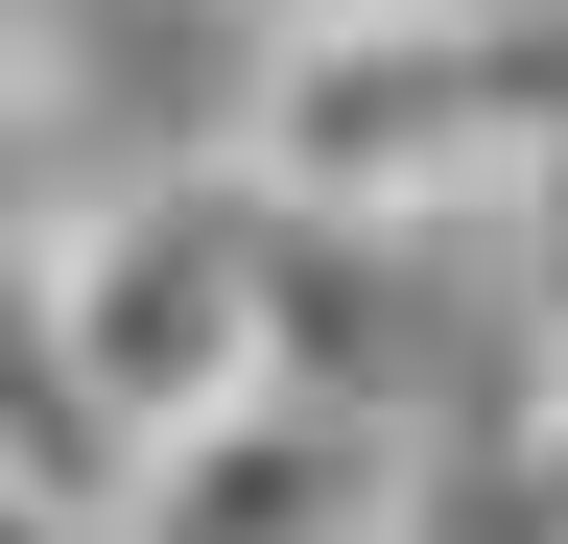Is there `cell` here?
I'll return each instance as SVG.
<instances>
[{"label":"cell","mask_w":568,"mask_h":544,"mask_svg":"<svg viewBox=\"0 0 568 544\" xmlns=\"http://www.w3.org/2000/svg\"><path fill=\"white\" fill-rule=\"evenodd\" d=\"M521 331L568 356V143H545V189H521Z\"/></svg>","instance_id":"obj_4"},{"label":"cell","mask_w":568,"mask_h":544,"mask_svg":"<svg viewBox=\"0 0 568 544\" xmlns=\"http://www.w3.org/2000/svg\"><path fill=\"white\" fill-rule=\"evenodd\" d=\"M568 143V24L545 0H379V24H284L261 48V119H237V189L284 237H450V214H521Z\"/></svg>","instance_id":"obj_1"},{"label":"cell","mask_w":568,"mask_h":544,"mask_svg":"<svg viewBox=\"0 0 568 544\" xmlns=\"http://www.w3.org/2000/svg\"><path fill=\"white\" fill-rule=\"evenodd\" d=\"M261 260H284V214L237 166H142L95 214H24V308H48V379L95 402V450H166L190 402L261 379Z\"/></svg>","instance_id":"obj_2"},{"label":"cell","mask_w":568,"mask_h":544,"mask_svg":"<svg viewBox=\"0 0 568 544\" xmlns=\"http://www.w3.org/2000/svg\"><path fill=\"white\" fill-rule=\"evenodd\" d=\"M403 497H426V427H403V402L237 379V402H190L166 450H119L95 544H403Z\"/></svg>","instance_id":"obj_3"}]
</instances>
